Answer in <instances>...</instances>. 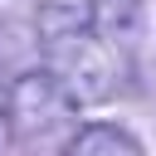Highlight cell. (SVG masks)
Wrapping results in <instances>:
<instances>
[{
  "label": "cell",
  "mask_w": 156,
  "mask_h": 156,
  "mask_svg": "<svg viewBox=\"0 0 156 156\" xmlns=\"http://www.w3.org/2000/svg\"><path fill=\"white\" fill-rule=\"evenodd\" d=\"M73 102H98L112 93V58L98 34H58L54 39V68H49Z\"/></svg>",
  "instance_id": "obj_1"
},
{
  "label": "cell",
  "mask_w": 156,
  "mask_h": 156,
  "mask_svg": "<svg viewBox=\"0 0 156 156\" xmlns=\"http://www.w3.org/2000/svg\"><path fill=\"white\" fill-rule=\"evenodd\" d=\"M68 107H73V98L54 73H24L10 88V122L24 136H54L63 127Z\"/></svg>",
  "instance_id": "obj_2"
},
{
  "label": "cell",
  "mask_w": 156,
  "mask_h": 156,
  "mask_svg": "<svg viewBox=\"0 0 156 156\" xmlns=\"http://www.w3.org/2000/svg\"><path fill=\"white\" fill-rule=\"evenodd\" d=\"M141 15H146V0H93V34L107 49L132 54L141 39Z\"/></svg>",
  "instance_id": "obj_3"
},
{
  "label": "cell",
  "mask_w": 156,
  "mask_h": 156,
  "mask_svg": "<svg viewBox=\"0 0 156 156\" xmlns=\"http://www.w3.org/2000/svg\"><path fill=\"white\" fill-rule=\"evenodd\" d=\"M68 156H141V146H136L127 132L93 122V127H78V136H73Z\"/></svg>",
  "instance_id": "obj_4"
}]
</instances>
